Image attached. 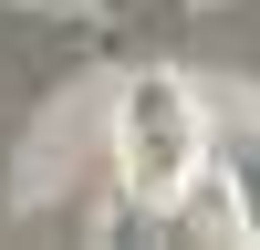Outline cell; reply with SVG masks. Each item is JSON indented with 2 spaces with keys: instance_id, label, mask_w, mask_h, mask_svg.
I'll list each match as a JSON object with an SVG mask.
<instances>
[{
  "instance_id": "1",
  "label": "cell",
  "mask_w": 260,
  "mask_h": 250,
  "mask_svg": "<svg viewBox=\"0 0 260 250\" xmlns=\"http://www.w3.org/2000/svg\"><path fill=\"white\" fill-rule=\"evenodd\" d=\"M208 167V115L177 73H136L115 94V177L136 198H187Z\"/></svg>"
}]
</instances>
